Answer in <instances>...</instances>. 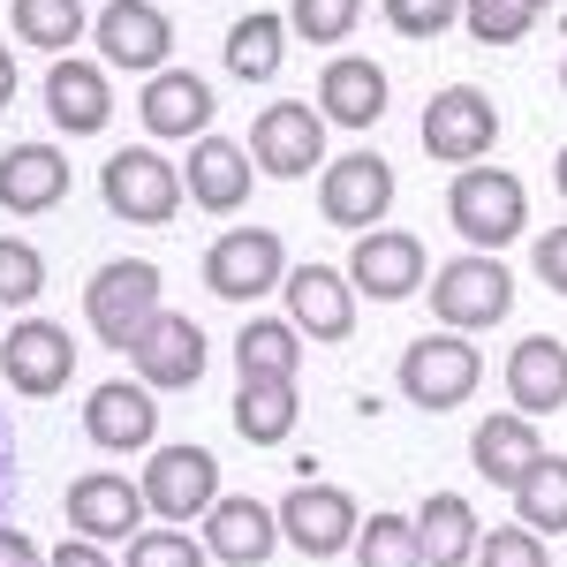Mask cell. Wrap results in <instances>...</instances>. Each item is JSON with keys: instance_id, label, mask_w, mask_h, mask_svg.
<instances>
[{"instance_id": "30bf717a", "label": "cell", "mask_w": 567, "mask_h": 567, "mask_svg": "<svg viewBox=\"0 0 567 567\" xmlns=\"http://www.w3.org/2000/svg\"><path fill=\"white\" fill-rule=\"evenodd\" d=\"M363 515H355V499L341 484H296L288 499H280V545H296L303 560H333V553H349Z\"/></svg>"}, {"instance_id": "7bdbcfd3", "label": "cell", "mask_w": 567, "mask_h": 567, "mask_svg": "<svg viewBox=\"0 0 567 567\" xmlns=\"http://www.w3.org/2000/svg\"><path fill=\"white\" fill-rule=\"evenodd\" d=\"M8 99H16V61L0 53V106H8Z\"/></svg>"}, {"instance_id": "ab89813d", "label": "cell", "mask_w": 567, "mask_h": 567, "mask_svg": "<svg viewBox=\"0 0 567 567\" xmlns=\"http://www.w3.org/2000/svg\"><path fill=\"white\" fill-rule=\"evenodd\" d=\"M537 280H545L553 296H567V227H553V235L537 243Z\"/></svg>"}, {"instance_id": "4316f807", "label": "cell", "mask_w": 567, "mask_h": 567, "mask_svg": "<svg viewBox=\"0 0 567 567\" xmlns=\"http://www.w3.org/2000/svg\"><path fill=\"white\" fill-rule=\"evenodd\" d=\"M416 537H424V560L432 567H462L477 560V507L462 499V492H432L424 507H416Z\"/></svg>"}, {"instance_id": "ee69618b", "label": "cell", "mask_w": 567, "mask_h": 567, "mask_svg": "<svg viewBox=\"0 0 567 567\" xmlns=\"http://www.w3.org/2000/svg\"><path fill=\"white\" fill-rule=\"evenodd\" d=\"M553 175H560V197H567V144H560V159H553Z\"/></svg>"}, {"instance_id": "7c38bea8", "label": "cell", "mask_w": 567, "mask_h": 567, "mask_svg": "<svg viewBox=\"0 0 567 567\" xmlns=\"http://www.w3.org/2000/svg\"><path fill=\"white\" fill-rule=\"evenodd\" d=\"M349 280H355V296H371V303H409L432 280V258L401 227H363V243L349 250Z\"/></svg>"}, {"instance_id": "277c9868", "label": "cell", "mask_w": 567, "mask_h": 567, "mask_svg": "<svg viewBox=\"0 0 567 567\" xmlns=\"http://www.w3.org/2000/svg\"><path fill=\"white\" fill-rule=\"evenodd\" d=\"M393 379H401V393H409L416 409L446 416V409H462V401L477 393L484 355L470 349V333H446V326H439V333H424V341H409V349H401Z\"/></svg>"}, {"instance_id": "6da1fadb", "label": "cell", "mask_w": 567, "mask_h": 567, "mask_svg": "<svg viewBox=\"0 0 567 567\" xmlns=\"http://www.w3.org/2000/svg\"><path fill=\"white\" fill-rule=\"evenodd\" d=\"M152 310H159V265L152 258H114L91 272L84 288V326L99 349H136V333L152 326Z\"/></svg>"}, {"instance_id": "7a4b0ae2", "label": "cell", "mask_w": 567, "mask_h": 567, "mask_svg": "<svg viewBox=\"0 0 567 567\" xmlns=\"http://www.w3.org/2000/svg\"><path fill=\"white\" fill-rule=\"evenodd\" d=\"M446 219H454V235L462 243H477V250H499V243H515L529 227V189L507 167H462V175L446 182Z\"/></svg>"}, {"instance_id": "74e56055", "label": "cell", "mask_w": 567, "mask_h": 567, "mask_svg": "<svg viewBox=\"0 0 567 567\" xmlns=\"http://www.w3.org/2000/svg\"><path fill=\"white\" fill-rule=\"evenodd\" d=\"M122 567H205V545L197 537H182L175 523L167 529H136L130 537V560Z\"/></svg>"}, {"instance_id": "83f0119b", "label": "cell", "mask_w": 567, "mask_h": 567, "mask_svg": "<svg viewBox=\"0 0 567 567\" xmlns=\"http://www.w3.org/2000/svg\"><path fill=\"white\" fill-rule=\"evenodd\" d=\"M296 363H303V333L288 326V318H250L243 333H235V371L265 386V379H296Z\"/></svg>"}, {"instance_id": "4dcf8cb0", "label": "cell", "mask_w": 567, "mask_h": 567, "mask_svg": "<svg viewBox=\"0 0 567 567\" xmlns=\"http://www.w3.org/2000/svg\"><path fill=\"white\" fill-rule=\"evenodd\" d=\"M280 53H288V23L280 16H243L235 31H227V69L243 76V84H265V76H280Z\"/></svg>"}, {"instance_id": "44dd1931", "label": "cell", "mask_w": 567, "mask_h": 567, "mask_svg": "<svg viewBox=\"0 0 567 567\" xmlns=\"http://www.w3.org/2000/svg\"><path fill=\"white\" fill-rule=\"evenodd\" d=\"M84 432L99 439L106 454H136L144 439L159 432L152 386H144V379H106V386H91V401H84Z\"/></svg>"}, {"instance_id": "d4e9b609", "label": "cell", "mask_w": 567, "mask_h": 567, "mask_svg": "<svg viewBox=\"0 0 567 567\" xmlns=\"http://www.w3.org/2000/svg\"><path fill=\"white\" fill-rule=\"evenodd\" d=\"M507 401H515L523 416H553V409H567V349L553 341V333L515 341V355H507Z\"/></svg>"}, {"instance_id": "4fadbf2b", "label": "cell", "mask_w": 567, "mask_h": 567, "mask_svg": "<svg viewBox=\"0 0 567 567\" xmlns=\"http://www.w3.org/2000/svg\"><path fill=\"white\" fill-rule=\"evenodd\" d=\"M393 167L379 159V152H349V159H333L326 167V182H318V213H326V227H349V235H363V227H379L393 205Z\"/></svg>"}, {"instance_id": "8992f818", "label": "cell", "mask_w": 567, "mask_h": 567, "mask_svg": "<svg viewBox=\"0 0 567 567\" xmlns=\"http://www.w3.org/2000/svg\"><path fill=\"white\" fill-rule=\"evenodd\" d=\"M99 189H106V213L114 219H136V227H167V219L182 213V175L159 159V152H144V144H130V152H114L106 159V175H99Z\"/></svg>"}, {"instance_id": "8d00e7d4", "label": "cell", "mask_w": 567, "mask_h": 567, "mask_svg": "<svg viewBox=\"0 0 567 567\" xmlns=\"http://www.w3.org/2000/svg\"><path fill=\"white\" fill-rule=\"evenodd\" d=\"M45 296V258L31 243H16V235H0V303H39Z\"/></svg>"}, {"instance_id": "d6986e66", "label": "cell", "mask_w": 567, "mask_h": 567, "mask_svg": "<svg viewBox=\"0 0 567 567\" xmlns=\"http://www.w3.org/2000/svg\"><path fill=\"white\" fill-rule=\"evenodd\" d=\"M182 189H189V205H205V213H243V197L258 189V159H250L243 144H227V136L205 130L189 144Z\"/></svg>"}, {"instance_id": "f35d334b", "label": "cell", "mask_w": 567, "mask_h": 567, "mask_svg": "<svg viewBox=\"0 0 567 567\" xmlns=\"http://www.w3.org/2000/svg\"><path fill=\"white\" fill-rule=\"evenodd\" d=\"M386 23L401 39H439L446 23H462V0H386Z\"/></svg>"}, {"instance_id": "8fae6325", "label": "cell", "mask_w": 567, "mask_h": 567, "mask_svg": "<svg viewBox=\"0 0 567 567\" xmlns=\"http://www.w3.org/2000/svg\"><path fill=\"white\" fill-rule=\"evenodd\" d=\"M326 114L318 106H296V99H280V106H265L258 130H250V159H258L272 182H296V175H318L326 167Z\"/></svg>"}, {"instance_id": "3957f363", "label": "cell", "mask_w": 567, "mask_h": 567, "mask_svg": "<svg viewBox=\"0 0 567 567\" xmlns=\"http://www.w3.org/2000/svg\"><path fill=\"white\" fill-rule=\"evenodd\" d=\"M424 288H432V310H439L446 333H484V326H499V318L515 310V272L492 258V250L446 258Z\"/></svg>"}, {"instance_id": "9c48e42d", "label": "cell", "mask_w": 567, "mask_h": 567, "mask_svg": "<svg viewBox=\"0 0 567 567\" xmlns=\"http://www.w3.org/2000/svg\"><path fill=\"white\" fill-rule=\"evenodd\" d=\"M0 379L23 393V401H53V393L76 379V341H69V326L23 318V326L0 341Z\"/></svg>"}, {"instance_id": "836d02e7", "label": "cell", "mask_w": 567, "mask_h": 567, "mask_svg": "<svg viewBox=\"0 0 567 567\" xmlns=\"http://www.w3.org/2000/svg\"><path fill=\"white\" fill-rule=\"evenodd\" d=\"M355 23H363V0H296V8H288V31L310 39L318 53H326V45H341Z\"/></svg>"}, {"instance_id": "f546056e", "label": "cell", "mask_w": 567, "mask_h": 567, "mask_svg": "<svg viewBox=\"0 0 567 567\" xmlns=\"http://www.w3.org/2000/svg\"><path fill=\"white\" fill-rule=\"evenodd\" d=\"M515 523H529L537 537L567 529V454H537L515 484Z\"/></svg>"}, {"instance_id": "f1b7e54d", "label": "cell", "mask_w": 567, "mask_h": 567, "mask_svg": "<svg viewBox=\"0 0 567 567\" xmlns=\"http://www.w3.org/2000/svg\"><path fill=\"white\" fill-rule=\"evenodd\" d=\"M235 432L250 446H280L296 432V379H265V386H235Z\"/></svg>"}, {"instance_id": "bcb514c9", "label": "cell", "mask_w": 567, "mask_h": 567, "mask_svg": "<svg viewBox=\"0 0 567 567\" xmlns=\"http://www.w3.org/2000/svg\"><path fill=\"white\" fill-rule=\"evenodd\" d=\"M560 91H567V61H560Z\"/></svg>"}, {"instance_id": "f6af8a7d", "label": "cell", "mask_w": 567, "mask_h": 567, "mask_svg": "<svg viewBox=\"0 0 567 567\" xmlns=\"http://www.w3.org/2000/svg\"><path fill=\"white\" fill-rule=\"evenodd\" d=\"M529 8H537V16H545V8H553V0H529Z\"/></svg>"}, {"instance_id": "ba28073f", "label": "cell", "mask_w": 567, "mask_h": 567, "mask_svg": "<svg viewBox=\"0 0 567 567\" xmlns=\"http://www.w3.org/2000/svg\"><path fill=\"white\" fill-rule=\"evenodd\" d=\"M91 39H99V61H106V69L159 76V69L175 61V23H167V8H152V0H106L99 23H91Z\"/></svg>"}, {"instance_id": "1f68e13d", "label": "cell", "mask_w": 567, "mask_h": 567, "mask_svg": "<svg viewBox=\"0 0 567 567\" xmlns=\"http://www.w3.org/2000/svg\"><path fill=\"white\" fill-rule=\"evenodd\" d=\"M8 23L16 39L39 45V53H69L84 39V0H8Z\"/></svg>"}, {"instance_id": "ac0fdd59", "label": "cell", "mask_w": 567, "mask_h": 567, "mask_svg": "<svg viewBox=\"0 0 567 567\" xmlns=\"http://www.w3.org/2000/svg\"><path fill=\"white\" fill-rule=\"evenodd\" d=\"M45 122L61 136H99L114 122V84L106 61H53L45 69Z\"/></svg>"}, {"instance_id": "ffe728a7", "label": "cell", "mask_w": 567, "mask_h": 567, "mask_svg": "<svg viewBox=\"0 0 567 567\" xmlns=\"http://www.w3.org/2000/svg\"><path fill=\"white\" fill-rule=\"evenodd\" d=\"M69 159H61V144H8L0 152V205L23 219L53 213L61 197H69Z\"/></svg>"}, {"instance_id": "484cf974", "label": "cell", "mask_w": 567, "mask_h": 567, "mask_svg": "<svg viewBox=\"0 0 567 567\" xmlns=\"http://www.w3.org/2000/svg\"><path fill=\"white\" fill-rule=\"evenodd\" d=\"M545 454V439H537V424H529L523 409H499V416H484L477 439H470V462H477L484 484H499V492H515L523 484V470Z\"/></svg>"}, {"instance_id": "d590c367", "label": "cell", "mask_w": 567, "mask_h": 567, "mask_svg": "<svg viewBox=\"0 0 567 567\" xmlns=\"http://www.w3.org/2000/svg\"><path fill=\"white\" fill-rule=\"evenodd\" d=\"M477 567H553V553L529 523H499L477 537Z\"/></svg>"}, {"instance_id": "b9f144b4", "label": "cell", "mask_w": 567, "mask_h": 567, "mask_svg": "<svg viewBox=\"0 0 567 567\" xmlns=\"http://www.w3.org/2000/svg\"><path fill=\"white\" fill-rule=\"evenodd\" d=\"M45 567H114V560H106V553H99L91 537H76V545H61V553H53Z\"/></svg>"}, {"instance_id": "7402d4cb", "label": "cell", "mask_w": 567, "mask_h": 567, "mask_svg": "<svg viewBox=\"0 0 567 567\" xmlns=\"http://www.w3.org/2000/svg\"><path fill=\"white\" fill-rule=\"evenodd\" d=\"M205 553L227 567H265L280 553V515H265V499H213L205 507Z\"/></svg>"}, {"instance_id": "e575fe53", "label": "cell", "mask_w": 567, "mask_h": 567, "mask_svg": "<svg viewBox=\"0 0 567 567\" xmlns=\"http://www.w3.org/2000/svg\"><path fill=\"white\" fill-rule=\"evenodd\" d=\"M462 23H470L477 45H515V39H529L537 8L529 0H462Z\"/></svg>"}, {"instance_id": "2e32d148", "label": "cell", "mask_w": 567, "mask_h": 567, "mask_svg": "<svg viewBox=\"0 0 567 567\" xmlns=\"http://www.w3.org/2000/svg\"><path fill=\"white\" fill-rule=\"evenodd\" d=\"M219 499V462L205 446H159L144 462V507L167 515V523H189Z\"/></svg>"}, {"instance_id": "9a60e30c", "label": "cell", "mask_w": 567, "mask_h": 567, "mask_svg": "<svg viewBox=\"0 0 567 567\" xmlns=\"http://www.w3.org/2000/svg\"><path fill=\"white\" fill-rule=\"evenodd\" d=\"M280 296H288V326L310 333V341H349L355 333V280L349 272H333V265H288Z\"/></svg>"}, {"instance_id": "5b68a950", "label": "cell", "mask_w": 567, "mask_h": 567, "mask_svg": "<svg viewBox=\"0 0 567 567\" xmlns=\"http://www.w3.org/2000/svg\"><path fill=\"white\" fill-rule=\"evenodd\" d=\"M288 280V243L272 227H235L205 250V288L219 303H265Z\"/></svg>"}, {"instance_id": "e0dca14e", "label": "cell", "mask_w": 567, "mask_h": 567, "mask_svg": "<svg viewBox=\"0 0 567 567\" xmlns=\"http://www.w3.org/2000/svg\"><path fill=\"white\" fill-rule=\"evenodd\" d=\"M61 507H69V529H76V537H91V545H130L136 529H144V484L99 470V477L69 484Z\"/></svg>"}, {"instance_id": "60d3db41", "label": "cell", "mask_w": 567, "mask_h": 567, "mask_svg": "<svg viewBox=\"0 0 567 567\" xmlns=\"http://www.w3.org/2000/svg\"><path fill=\"white\" fill-rule=\"evenodd\" d=\"M0 567H39V545L23 529H0Z\"/></svg>"}, {"instance_id": "603a6c76", "label": "cell", "mask_w": 567, "mask_h": 567, "mask_svg": "<svg viewBox=\"0 0 567 567\" xmlns=\"http://www.w3.org/2000/svg\"><path fill=\"white\" fill-rule=\"evenodd\" d=\"M318 114H326L333 130H371V122L386 114V69L363 61V53L326 61V69H318Z\"/></svg>"}, {"instance_id": "d6a6232c", "label": "cell", "mask_w": 567, "mask_h": 567, "mask_svg": "<svg viewBox=\"0 0 567 567\" xmlns=\"http://www.w3.org/2000/svg\"><path fill=\"white\" fill-rule=\"evenodd\" d=\"M355 567H432L424 560V537H416V515H371L355 529Z\"/></svg>"}, {"instance_id": "5bb4252c", "label": "cell", "mask_w": 567, "mask_h": 567, "mask_svg": "<svg viewBox=\"0 0 567 567\" xmlns=\"http://www.w3.org/2000/svg\"><path fill=\"white\" fill-rule=\"evenodd\" d=\"M130 363H136V379L152 393H175V386H197L205 379V326L197 318H182V310H152V326L136 333V349H130Z\"/></svg>"}, {"instance_id": "52a82bcc", "label": "cell", "mask_w": 567, "mask_h": 567, "mask_svg": "<svg viewBox=\"0 0 567 567\" xmlns=\"http://www.w3.org/2000/svg\"><path fill=\"white\" fill-rule=\"evenodd\" d=\"M492 144H499V106L477 84H446L424 106V152L439 167H477Z\"/></svg>"}, {"instance_id": "cb8c5ba5", "label": "cell", "mask_w": 567, "mask_h": 567, "mask_svg": "<svg viewBox=\"0 0 567 567\" xmlns=\"http://www.w3.org/2000/svg\"><path fill=\"white\" fill-rule=\"evenodd\" d=\"M136 114H144V130H152V136H205V122H213V84L167 61L159 76H144Z\"/></svg>"}]
</instances>
